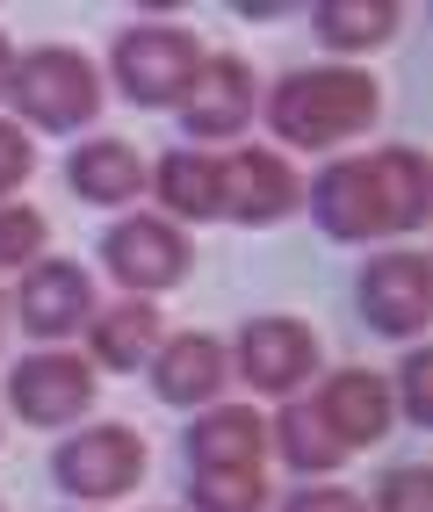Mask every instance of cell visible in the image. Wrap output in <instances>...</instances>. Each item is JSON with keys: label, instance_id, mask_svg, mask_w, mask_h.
Returning a JSON list of instances; mask_svg holds the SVG:
<instances>
[{"label": "cell", "instance_id": "obj_1", "mask_svg": "<svg viewBox=\"0 0 433 512\" xmlns=\"http://www.w3.org/2000/svg\"><path fill=\"white\" fill-rule=\"evenodd\" d=\"M304 210L332 246H376V238H412L433 217V166L412 145L347 152L304 181Z\"/></svg>", "mask_w": 433, "mask_h": 512}, {"label": "cell", "instance_id": "obj_2", "mask_svg": "<svg viewBox=\"0 0 433 512\" xmlns=\"http://www.w3.org/2000/svg\"><path fill=\"white\" fill-rule=\"evenodd\" d=\"M383 116V87L376 73H361V65H296V73H282L268 94H260V123L275 130L282 159L289 152H340L347 138H361V130H376Z\"/></svg>", "mask_w": 433, "mask_h": 512}, {"label": "cell", "instance_id": "obj_3", "mask_svg": "<svg viewBox=\"0 0 433 512\" xmlns=\"http://www.w3.org/2000/svg\"><path fill=\"white\" fill-rule=\"evenodd\" d=\"M102 65L73 44H37V51H15V80H8V101H15V123L22 130H58L73 138L102 116Z\"/></svg>", "mask_w": 433, "mask_h": 512}, {"label": "cell", "instance_id": "obj_4", "mask_svg": "<svg viewBox=\"0 0 433 512\" xmlns=\"http://www.w3.org/2000/svg\"><path fill=\"white\" fill-rule=\"evenodd\" d=\"M203 44L188 37L181 22H130L116 29V44H109V80L130 109H181L195 73H203Z\"/></svg>", "mask_w": 433, "mask_h": 512}, {"label": "cell", "instance_id": "obj_5", "mask_svg": "<svg viewBox=\"0 0 433 512\" xmlns=\"http://www.w3.org/2000/svg\"><path fill=\"white\" fill-rule=\"evenodd\" d=\"M145 433L138 426H116V419H94L80 433H65L51 448V484L73 498V505H116L145 484Z\"/></svg>", "mask_w": 433, "mask_h": 512}, {"label": "cell", "instance_id": "obj_6", "mask_svg": "<svg viewBox=\"0 0 433 512\" xmlns=\"http://www.w3.org/2000/svg\"><path fill=\"white\" fill-rule=\"evenodd\" d=\"M354 311L376 339L397 347H419V332L433 325V260L419 246H383L361 260L354 275Z\"/></svg>", "mask_w": 433, "mask_h": 512}, {"label": "cell", "instance_id": "obj_7", "mask_svg": "<svg viewBox=\"0 0 433 512\" xmlns=\"http://www.w3.org/2000/svg\"><path fill=\"white\" fill-rule=\"evenodd\" d=\"M188 267H195V246H188V231L181 224H166L159 210H130L102 231V275L123 289V296H166V289H181L188 282Z\"/></svg>", "mask_w": 433, "mask_h": 512}, {"label": "cell", "instance_id": "obj_8", "mask_svg": "<svg viewBox=\"0 0 433 512\" xmlns=\"http://www.w3.org/2000/svg\"><path fill=\"white\" fill-rule=\"evenodd\" d=\"M231 375L253 390V397H275V404H289V397H304V383L318 375V332L304 325V318H289V311H260V318H246L239 325V339H231Z\"/></svg>", "mask_w": 433, "mask_h": 512}, {"label": "cell", "instance_id": "obj_9", "mask_svg": "<svg viewBox=\"0 0 433 512\" xmlns=\"http://www.w3.org/2000/svg\"><path fill=\"white\" fill-rule=\"evenodd\" d=\"M94 390H102V375H94L87 354H65V347H37L8 368V412L22 426H80L94 412Z\"/></svg>", "mask_w": 433, "mask_h": 512}, {"label": "cell", "instance_id": "obj_10", "mask_svg": "<svg viewBox=\"0 0 433 512\" xmlns=\"http://www.w3.org/2000/svg\"><path fill=\"white\" fill-rule=\"evenodd\" d=\"M174 116H181V130L195 138V152L239 145V130H253V116H260V80H253V65L231 58V51H210L203 73H195V87H188V101H181Z\"/></svg>", "mask_w": 433, "mask_h": 512}, {"label": "cell", "instance_id": "obj_11", "mask_svg": "<svg viewBox=\"0 0 433 512\" xmlns=\"http://www.w3.org/2000/svg\"><path fill=\"white\" fill-rule=\"evenodd\" d=\"M94 275L80 260H58V253H44L37 267H22V282H15V296H8V311L22 318V332L29 339H44V347H58V339H73V332H87V318H94Z\"/></svg>", "mask_w": 433, "mask_h": 512}, {"label": "cell", "instance_id": "obj_12", "mask_svg": "<svg viewBox=\"0 0 433 512\" xmlns=\"http://www.w3.org/2000/svg\"><path fill=\"white\" fill-rule=\"evenodd\" d=\"M304 404L318 412V426L340 440L347 455H369V448H383L397 433L390 375H376V368H332V375H318V397H304Z\"/></svg>", "mask_w": 433, "mask_h": 512}, {"label": "cell", "instance_id": "obj_13", "mask_svg": "<svg viewBox=\"0 0 433 512\" xmlns=\"http://www.w3.org/2000/svg\"><path fill=\"white\" fill-rule=\"evenodd\" d=\"M304 210V174L275 152V145H239L224 152V224L268 231L282 217Z\"/></svg>", "mask_w": 433, "mask_h": 512}, {"label": "cell", "instance_id": "obj_14", "mask_svg": "<svg viewBox=\"0 0 433 512\" xmlns=\"http://www.w3.org/2000/svg\"><path fill=\"white\" fill-rule=\"evenodd\" d=\"M145 375H152L159 404H174V412H210L224 397V383H231V354L210 332H166L159 354L145 361Z\"/></svg>", "mask_w": 433, "mask_h": 512}, {"label": "cell", "instance_id": "obj_15", "mask_svg": "<svg viewBox=\"0 0 433 512\" xmlns=\"http://www.w3.org/2000/svg\"><path fill=\"white\" fill-rule=\"evenodd\" d=\"M145 188L159 202L166 224H224V152H195V145H174L145 166Z\"/></svg>", "mask_w": 433, "mask_h": 512}, {"label": "cell", "instance_id": "obj_16", "mask_svg": "<svg viewBox=\"0 0 433 512\" xmlns=\"http://www.w3.org/2000/svg\"><path fill=\"white\" fill-rule=\"evenodd\" d=\"M181 462L188 469H260L268 462V419L253 404H210L181 426Z\"/></svg>", "mask_w": 433, "mask_h": 512}, {"label": "cell", "instance_id": "obj_17", "mask_svg": "<svg viewBox=\"0 0 433 512\" xmlns=\"http://www.w3.org/2000/svg\"><path fill=\"white\" fill-rule=\"evenodd\" d=\"M159 339H166V318H159V303L145 296H123V303H94V318H87V361L94 375H138L152 354H159Z\"/></svg>", "mask_w": 433, "mask_h": 512}, {"label": "cell", "instance_id": "obj_18", "mask_svg": "<svg viewBox=\"0 0 433 512\" xmlns=\"http://www.w3.org/2000/svg\"><path fill=\"white\" fill-rule=\"evenodd\" d=\"M65 188L80 202H94V210H123V202L145 195V159L123 138H87L65 152Z\"/></svg>", "mask_w": 433, "mask_h": 512}, {"label": "cell", "instance_id": "obj_19", "mask_svg": "<svg viewBox=\"0 0 433 512\" xmlns=\"http://www.w3.org/2000/svg\"><path fill=\"white\" fill-rule=\"evenodd\" d=\"M311 29L340 65H354L361 51H383L405 29V0H311Z\"/></svg>", "mask_w": 433, "mask_h": 512}, {"label": "cell", "instance_id": "obj_20", "mask_svg": "<svg viewBox=\"0 0 433 512\" xmlns=\"http://www.w3.org/2000/svg\"><path fill=\"white\" fill-rule=\"evenodd\" d=\"M268 455H282L304 484H325V476H340V462H347V448L318 426V412H311L304 397H289L282 412L268 419Z\"/></svg>", "mask_w": 433, "mask_h": 512}, {"label": "cell", "instance_id": "obj_21", "mask_svg": "<svg viewBox=\"0 0 433 512\" xmlns=\"http://www.w3.org/2000/svg\"><path fill=\"white\" fill-rule=\"evenodd\" d=\"M188 512H268L260 469H188Z\"/></svg>", "mask_w": 433, "mask_h": 512}, {"label": "cell", "instance_id": "obj_22", "mask_svg": "<svg viewBox=\"0 0 433 512\" xmlns=\"http://www.w3.org/2000/svg\"><path fill=\"white\" fill-rule=\"evenodd\" d=\"M51 246V217L44 210H29V202H0V267H37Z\"/></svg>", "mask_w": 433, "mask_h": 512}, {"label": "cell", "instance_id": "obj_23", "mask_svg": "<svg viewBox=\"0 0 433 512\" xmlns=\"http://www.w3.org/2000/svg\"><path fill=\"white\" fill-rule=\"evenodd\" d=\"M390 404H397V426H433V347H405Z\"/></svg>", "mask_w": 433, "mask_h": 512}, {"label": "cell", "instance_id": "obj_24", "mask_svg": "<svg viewBox=\"0 0 433 512\" xmlns=\"http://www.w3.org/2000/svg\"><path fill=\"white\" fill-rule=\"evenodd\" d=\"M369 512H433V469L426 462H397L383 484H376V505Z\"/></svg>", "mask_w": 433, "mask_h": 512}, {"label": "cell", "instance_id": "obj_25", "mask_svg": "<svg viewBox=\"0 0 433 512\" xmlns=\"http://www.w3.org/2000/svg\"><path fill=\"white\" fill-rule=\"evenodd\" d=\"M37 174V138L15 123V116H0V202H15V188Z\"/></svg>", "mask_w": 433, "mask_h": 512}, {"label": "cell", "instance_id": "obj_26", "mask_svg": "<svg viewBox=\"0 0 433 512\" xmlns=\"http://www.w3.org/2000/svg\"><path fill=\"white\" fill-rule=\"evenodd\" d=\"M282 512H369V498L347 491V484H304V491H289Z\"/></svg>", "mask_w": 433, "mask_h": 512}, {"label": "cell", "instance_id": "obj_27", "mask_svg": "<svg viewBox=\"0 0 433 512\" xmlns=\"http://www.w3.org/2000/svg\"><path fill=\"white\" fill-rule=\"evenodd\" d=\"M8 80H15V44L0 37V101H8Z\"/></svg>", "mask_w": 433, "mask_h": 512}, {"label": "cell", "instance_id": "obj_28", "mask_svg": "<svg viewBox=\"0 0 433 512\" xmlns=\"http://www.w3.org/2000/svg\"><path fill=\"white\" fill-rule=\"evenodd\" d=\"M0 325H8V296H0Z\"/></svg>", "mask_w": 433, "mask_h": 512}, {"label": "cell", "instance_id": "obj_29", "mask_svg": "<svg viewBox=\"0 0 433 512\" xmlns=\"http://www.w3.org/2000/svg\"><path fill=\"white\" fill-rule=\"evenodd\" d=\"M80 512H87V505H80Z\"/></svg>", "mask_w": 433, "mask_h": 512}]
</instances>
